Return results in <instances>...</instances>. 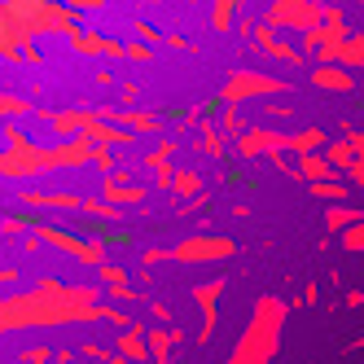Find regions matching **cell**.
I'll use <instances>...</instances> for the list:
<instances>
[{
  "label": "cell",
  "instance_id": "cell-35",
  "mask_svg": "<svg viewBox=\"0 0 364 364\" xmlns=\"http://www.w3.org/2000/svg\"><path fill=\"white\" fill-rule=\"evenodd\" d=\"M171 176H176V167L167 163V167H159V171H154V185H159V189H171Z\"/></svg>",
  "mask_w": 364,
  "mask_h": 364
},
{
  "label": "cell",
  "instance_id": "cell-21",
  "mask_svg": "<svg viewBox=\"0 0 364 364\" xmlns=\"http://www.w3.org/2000/svg\"><path fill=\"white\" fill-rule=\"evenodd\" d=\"M14 114H36L31 97H14V92H0V119H14Z\"/></svg>",
  "mask_w": 364,
  "mask_h": 364
},
{
  "label": "cell",
  "instance_id": "cell-4",
  "mask_svg": "<svg viewBox=\"0 0 364 364\" xmlns=\"http://www.w3.org/2000/svg\"><path fill=\"white\" fill-rule=\"evenodd\" d=\"M264 27L307 36L311 27H321V0H277V5L264 9Z\"/></svg>",
  "mask_w": 364,
  "mask_h": 364
},
{
  "label": "cell",
  "instance_id": "cell-2",
  "mask_svg": "<svg viewBox=\"0 0 364 364\" xmlns=\"http://www.w3.org/2000/svg\"><path fill=\"white\" fill-rule=\"evenodd\" d=\"M285 311L290 303L281 299H259L250 311V325L242 329L237 347H232L228 364H272L277 347H281V325H285Z\"/></svg>",
  "mask_w": 364,
  "mask_h": 364
},
{
  "label": "cell",
  "instance_id": "cell-16",
  "mask_svg": "<svg viewBox=\"0 0 364 364\" xmlns=\"http://www.w3.org/2000/svg\"><path fill=\"white\" fill-rule=\"evenodd\" d=\"M333 66H338V70H347V75H355V70L364 66V36H360V31H351L343 44L333 48Z\"/></svg>",
  "mask_w": 364,
  "mask_h": 364
},
{
  "label": "cell",
  "instance_id": "cell-5",
  "mask_svg": "<svg viewBox=\"0 0 364 364\" xmlns=\"http://www.w3.org/2000/svg\"><path fill=\"white\" fill-rule=\"evenodd\" d=\"M360 145H364V136L360 132H347L343 141H325V149H321V159L338 171V180H351V185H360L364 180V167H360Z\"/></svg>",
  "mask_w": 364,
  "mask_h": 364
},
{
  "label": "cell",
  "instance_id": "cell-29",
  "mask_svg": "<svg viewBox=\"0 0 364 364\" xmlns=\"http://www.w3.org/2000/svg\"><path fill=\"white\" fill-rule=\"evenodd\" d=\"M101 281H106L110 290H119V285H127V272L119 264H101Z\"/></svg>",
  "mask_w": 364,
  "mask_h": 364
},
{
  "label": "cell",
  "instance_id": "cell-32",
  "mask_svg": "<svg viewBox=\"0 0 364 364\" xmlns=\"http://www.w3.org/2000/svg\"><path fill=\"white\" fill-rule=\"evenodd\" d=\"M22 364H53V351H48V347H31V351H22Z\"/></svg>",
  "mask_w": 364,
  "mask_h": 364
},
{
  "label": "cell",
  "instance_id": "cell-33",
  "mask_svg": "<svg viewBox=\"0 0 364 364\" xmlns=\"http://www.w3.org/2000/svg\"><path fill=\"white\" fill-rule=\"evenodd\" d=\"M110 299H119V303H141V290H136V285H119V290H110Z\"/></svg>",
  "mask_w": 364,
  "mask_h": 364
},
{
  "label": "cell",
  "instance_id": "cell-15",
  "mask_svg": "<svg viewBox=\"0 0 364 364\" xmlns=\"http://www.w3.org/2000/svg\"><path fill=\"white\" fill-rule=\"evenodd\" d=\"M325 141H329V132L311 123V127H299V132H285V154H299V159L303 154H321Z\"/></svg>",
  "mask_w": 364,
  "mask_h": 364
},
{
  "label": "cell",
  "instance_id": "cell-12",
  "mask_svg": "<svg viewBox=\"0 0 364 364\" xmlns=\"http://www.w3.org/2000/svg\"><path fill=\"white\" fill-rule=\"evenodd\" d=\"M75 44V53H88V58H114L123 62V44L119 40H106V36H97V31H75L70 36Z\"/></svg>",
  "mask_w": 364,
  "mask_h": 364
},
{
  "label": "cell",
  "instance_id": "cell-9",
  "mask_svg": "<svg viewBox=\"0 0 364 364\" xmlns=\"http://www.w3.org/2000/svg\"><path fill=\"white\" fill-rule=\"evenodd\" d=\"M232 145H237L242 159H259V154L281 159L285 154V132H272V127H246L242 136H232Z\"/></svg>",
  "mask_w": 364,
  "mask_h": 364
},
{
  "label": "cell",
  "instance_id": "cell-27",
  "mask_svg": "<svg viewBox=\"0 0 364 364\" xmlns=\"http://www.w3.org/2000/svg\"><path fill=\"white\" fill-rule=\"evenodd\" d=\"M80 211H88V215H97V220H119V211H114V206H106L101 198H84Z\"/></svg>",
  "mask_w": 364,
  "mask_h": 364
},
{
  "label": "cell",
  "instance_id": "cell-22",
  "mask_svg": "<svg viewBox=\"0 0 364 364\" xmlns=\"http://www.w3.org/2000/svg\"><path fill=\"white\" fill-rule=\"evenodd\" d=\"M171 154H176V141H167V136H163V141L154 145V149L145 154L141 163H145V167H154V171H159V167H167V163H171Z\"/></svg>",
  "mask_w": 364,
  "mask_h": 364
},
{
  "label": "cell",
  "instance_id": "cell-19",
  "mask_svg": "<svg viewBox=\"0 0 364 364\" xmlns=\"http://www.w3.org/2000/svg\"><path fill=\"white\" fill-rule=\"evenodd\" d=\"M171 193H176V198H185V202L202 198V176H198L193 167H180V171L171 176Z\"/></svg>",
  "mask_w": 364,
  "mask_h": 364
},
{
  "label": "cell",
  "instance_id": "cell-10",
  "mask_svg": "<svg viewBox=\"0 0 364 364\" xmlns=\"http://www.w3.org/2000/svg\"><path fill=\"white\" fill-rule=\"evenodd\" d=\"M224 277H211L206 285H193V303L202 307V333H198V343H211V333H215V321H220V294H224Z\"/></svg>",
  "mask_w": 364,
  "mask_h": 364
},
{
  "label": "cell",
  "instance_id": "cell-26",
  "mask_svg": "<svg viewBox=\"0 0 364 364\" xmlns=\"http://www.w3.org/2000/svg\"><path fill=\"white\" fill-rule=\"evenodd\" d=\"M22 232H31V220H22V215H9V220H0V237H5V242L22 237Z\"/></svg>",
  "mask_w": 364,
  "mask_h": 364
},
{
  "label": "cell",
  "instance_id": "cell-1",
  "mask_svg": "<svg viewBox=\"0 0 364 364\" xmlns=\"http://www.w3.org/2000/svg\"><path fill=\"white\" fill-rule=\"evenodd\" d=\"M106 303L92 307V311H75L66 303H48L40 299L36 290L27 294H9V299H0V333H9V329H27V325H70V321H106Z\"/></svg>",
  "mask_w": 364,
  "mask_h": 364
},
{
  "label": "cell",
  "instance_id": "cell-31",
  "mask_svg": "<svg viewBox=\"0 0 364 364\" xmlns=\"http://www.w3.org/2000/svg\"><path fill=\"white\" fill-rule=\"evenodd\" d=\"M145 307L154 311V321H159V329H167V325H171V307H167V303H159V299H149Z\"/></svg>",
  "mask_w": 364,
  "mask_h": 364
},
{
  "label": "cell",
  "instance_id": "cell-38",
  "mask_svg": "<svg viewBox=\"0 0 364 364\" xmlns=\"http://www.w3.org/2000/svg\"><path fill=\"white\" fill-rule=\"evenodd\" d=\"M316 299H321V285H316V281H307V285H303V303L316 307Z\"/></svg>",
  "mask_w": 364,
  "mask_h": 364
},
{
  "label": "cell",
  "instance_id": "cell-28",
  "mask_svg": "<svg viewBox=\"0 0 364 364\" xmlns=\"http://www.w3.org/2000/svg\"><path fill=\"white\" fill-rule=\"evenodd\" d=\"M80 360H84V364H106L110 351L101 347V343H80Z\"/></svg>",
  "mask_w": 364,
  "mask_h": 364
},
{
  "label": "cell",
  "instance_id": "cell-6",
  "mask_svg": "<svg viewBox=\"0 0 364 364\" xmlns=\"http://www.w3.org/2000/svg\"><path fill=\"white\" fill-rule=\"evenodd\" d=\"M237 255V242L228 237H185L180 246L167 250V259H176V264H211V259H232Z\"/></svg>",
  "mask_w": 364,
  "mask_h": 364
},
{
  "label": "cell",
  "instance_id": "cell-30",
  "mask_svg": "<svg viewBox=\"0 0 364 364\" xmlns=\"http://www.w3.org/2000/svg\"><path fill=\"white\" fill-rule=\"evenodd\" d=\"M338 237H343V246L355 255L360 246H364V232H360V224H351V228H343V232H338Z\"/></svg>",
  "mask_w": 364,
  "mask_h": 364
},
{
  "label": "cell",
  "instance_id": "cell-17",
  "mask_svg": "<svg viewBox=\"0 0 364 364\" xmlns=\"http://www.w3.org/2000/svg\"><path fill=\"white\" fill-rule=\"evenodd\" d=\"M294 176H303L307 185H329V180H338V171L321 159V154H303L299 167H294Z\"/></svg>",
  "mask_w": 364,
  "mask_h": 364
},
{
  "label": "cell",
  "instance_id": "cell-37",
  "mask_svg": "<svg viewBox=\"0 0 364 364\" xmlns=\"http://www.w3.org/2000/svg\"><path fill=\"white\" fill-rule=\"evenodd\" d=\"M154 264H167V250H163V246H154V250H145V268H154Z\"/></svg>",
  "mask_w": 364,
  "mask_h": 364
},
{
  "label": "cell",
  "instance_id": "cell-11",
  "mask_svg": "<svg viewBox=\"0 0 364 364\" xmlns=\"http://www.w3.org/2000/svg\"><path fill=\"white\" fill-rule=\"evenodd\" d=\"M176 343H185V329H180V325H167V329L154 325V329H145V355L154 364H171Z\"/></svg>",
  "mask_w": 364,
  "mask_h": 364
},
{
  "label": "cell",
  "instance_id": "cell-3",
  "mask_svg": "<svg viewBox=\"0 0 364 364\" xmlns=\"http://www.w3.org/2000/svg\"><path fill=\"white\" fill-rule=\"evenodd\" d=\"M272 92H294V84L290 80H277V75H264V70L242 66V70H232L228 80H224L220 101H224V110H237L242 101H250V97H272Z\"/></svg>",
  "mask_w": 364,
  "mask_h": 364
},
{
  "label": "cell",
  "instance_id": "cell-18",
  "mask_svg": "<svg viewBox=\"0 0 364 364\" xmlns=\"http://www.w3.org/2000/svg\"><path fill=\"white\" fill-rule=\"evenodd\" d=\"M193 145H198V154H206V159H224V136L215 132V123H211V114H206V123L198 127V136H193Z\"/></svg>",
  "mask_w": 364,
  "mask_h": 364
},
{
  "label": "cell",
  "instance_id": "cell-13",
  "mask_svg": "<svg viewBox=\"0 0 364 364\" xmlns=\"http://www.w3.org/2000/svg\"><path fill=\"white\" fill-rule=\"evenodd\" d=\"M110 355H119V360H127V364H141V360H149V355H145V325L136 321V325L119 329V338H114V351H110Z\"/></svg>",
  "mask_w": 364,
  "mask_h": 364
},
{
  "label": "cell",
  "instance_id": "cell-41",
  "mask_svg": "<svg viewBox=\"0 0 364 364\" xmlns=\"http://www.w3.org/2000/svg\"><path fill=\"white\" fill-rule=\"evenodd\" d=\"M106 364H127V360H119V355H110V360H106Z\"/></svg>",
  "mask_w": 364,
  "mask_h": 364
},
{
  "label": "cell",
  "instance_id": "cell-34",
  "mask_svg": "<svg viewBox=\"0 0 364 364\" xmlns=\"http://www.w3.org/2000/svg\"><path fill=\"white\" fill-rule=\"evenodd\" d=\"M123 58H132V62H149L154 53H149L145 44H127V48H123Z\"/></svg>",
  "mask_w": 364,
  "mask_h": 364
},
{
  "label": "cell",
  "instance_id": "cell-36",
  "mask_svg": "<svg viewBox=\"0 0 364 364\" xmlns=\"http://www.w3.org/2000/svg\"><path fill=\"white\" fill-rule=\"evenodd\" d=\"M132 27H136V36H141V40H149V44H163V36H159V31H154V27H149V22H132Z\"/></svg>",
  "mask_w": 364,
  "mask_h": 364
},
{
  "label": "cell",
  "instance_id": "cell-24",
  "mask_svg": "<svg viewBox=\"0 0 364 364\" xmlns=\"http://www.w3.org/2000/svg\"><path fill=\"white\" fill-rule=\"evenodd\" d=\"M307 189H311V198H321V202H333V206L347 198V185H343V180H329V185H307Z\"/></svg>",
  "mask_w": 364,
  "mask_h": 364
},
{
  "label": "cell",
  "instance_id": "cell-25",
  "mask_svg": "<svg viewBox=\"0 0 364 364\" xmlns=\"http://www.w3.org/2000/svg\"><path fill=\"white\" fill-rule=\"evenodd\" d=\"M215 132H220V136H242V132H246V123H242V114H237V110H220Z\"/></svg>",
  "mask_w": 364,
  "mask_h": 364
},
{
  "label": "cell",
  "instance_id": "cell-7",
  "mask_svg": "<svg viewBox=\"0 0 364 364\" xmlns=\"http://www.w3.org/2000/svg\"><path fill=\"white\" fill-rule=\"evenodd\" d=\"M101 202L106 206H127V202H145V185H136V176L127 171V167H114V171H106V180H101Z\"/></svg>",
  "mask_w": 364,
  "mask_h": 364
},
{
  "label": "cell",
  "instance_id": "cell-39",
  "mask_svg": "<svg viewBox=\"0 0 364 364\" xmlns=\"http://www.w3.org/2000/svg\"><path fill=\"white\" fill-rule=\"evenodd\" d=\"M18 281V268L14 264H0V285H14Z\"/></svg>",
  "mask_w": 364,
  "mask_h": 364
},
{
  "label": "cell",
  "instance_id": "cell-23",
  "mask_svg": "<svg viewBox=\"0 0 364 364\" xmlns=\"http://www.w3.org/2000/svg\"><path fill=\"white\" fill-rule=\"evenodd\" d=\"M242 9L232 5V0H220V5H211V22H215V31H232V18H237Z\"/></svg>",
  "mask_w": 364,
  "mask_h": 364
},
{
  "label": "cell",
  "instance_id": "cell-20",
  "mask_svg": "<svg viewBox=\"0 0 364 364\" xmlns=\"http://www.w3.org/2000/svg\"><path fill=\"white\" fill-rule=\"evenodd\" d=\"M351 224H360V206H329L325 211V228L329 232H343Z\"/></svg>",
  "mask_w": 364,
  "mask_h": 364
},
{
  "label": "cell",
  "instance_id": "cell-40",
  "mask_svg": "<svg viewBox=\"0 0 364 364\" xmlns=\"http://www.w3.org/2000/svg\"><path fill=\"white\" fill-rule=\"evenodd\" d=\"M119 92H123V101H136V97H141V88H136V84H123Z\"/></svg>",
  "mask_w": 364,
  "mask_h": 364
},
{
  "label": "cell",
  "instance_id": "cell-14",
  "mask_svg": "<svg viewBox=\"0 0 364 364\" xmlns=\"http://www.w3.org/2000/svg\"><path fill=\"white\" fill-rule=\"evenodd\" d=\"M307 84H311V88H321V92H355V75L338 70V66H311Z\"/></svg>",
  "mask_w": 364,
  "mask_h": 364
},
{
  "label": "cell",
  "instance_id": "cell-8",
  "mask_svg": "<svg viewBox=\"0 0 364 364\" xmlns=\"http://www.w3.org/2000/svg\"><path fill=\"white\" fill-rule=\"evenodd\" d=\"M246 31H250V36H255V44L264 48L268 58H277V62H281L285 70H303V66H307V58L299 53V48H294V44H285V40H281L277 31H268L264 22H246Z\"/></svg>",
  "mask_w": 364,
  "mask_h": 364
}]
</instances>
